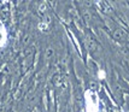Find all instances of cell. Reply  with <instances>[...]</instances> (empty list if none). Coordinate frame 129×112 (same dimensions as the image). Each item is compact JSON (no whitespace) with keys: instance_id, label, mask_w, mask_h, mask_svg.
Instances as JSON below:
<instances>
[{"instance_id":"obj_1","label":"cell","mask_w":129,"mask_h":112,"mask_svg":"<svg viewBox=\"0 0 129 112\" xmlns=\"http://www.w3.org/2000/svg\"><path fill=\"white\" fill-rule=\"evenodd\" d=\"M84 102H86V112H98L99 111V100L95 93L86 92L84 94Z\"/></svg>"},{"instance_id":"obj_2","label":"cell","mask_w":129,"mask_h":112,"mask_svg":"<svg viewBox=\"0 0 129 112\" xmlns=\"http://www.w3.org/2000/svg\"><path fill=\"white\" fill-rule=\"evenodd\" d=\"M7 42V31H6V28L0 23V48L4 47Z\"/></svg>"}]
</instances>
